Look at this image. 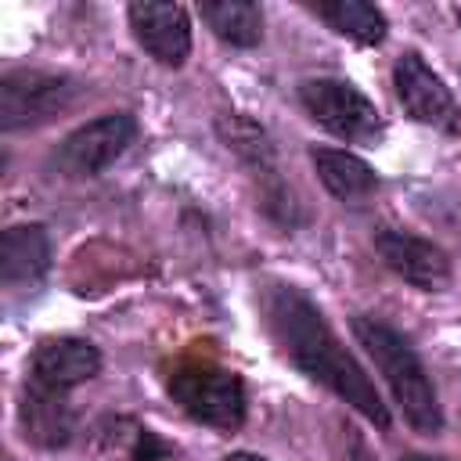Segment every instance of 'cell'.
<instances>
[{
    "label": "cell",
    "instance_id": "6da1fadb",
    "mask_svg": "<svg viewBox=\"0 0 461 461\" xmlns=\"http://www.w3.org/2000/svg\"><path fill=\"white\" fill-rule=\"evenodd\" d=\"M263 317H267V328L292 367H299L306 378H313L317 385L335 393L342 403H349L375 429H389L393 414L382 403V393L375 389L367 371L357 364V357L339 342V335L324 321L321 306L303 288L267 285Z\"/></svg>",
    "mask_w": 461,
    "mask_h": 461
},
{
    "label": "cell",
    "instance_id": "7a4b0ae2",
    "mask_svg": "<svg viewBox=\"0 0 461 461\" xmlns=\"http://www.w3.org/2000/svg\"><path fill=\"white\" fill-rule=\"evenodd\" d=\"M349 328L357 335V342L364 346V353L375 360L378 375L385 378L393 400L400 403L403 418L411 429H418L421 436H436L443 432V407L436 396V385L421 364V357L414 353V346L385 321L367 317V313H353Z\"/></svg>",
    "mask_w": 461,
    "mask_h": 461
},
{
    "label": "cell",
    "instance_id": "3957f363",
    "mask_svg": "<svg viewBox=\"0 0 461 461\" xmlns=\"http://www.w3.org/2000/svg\"><path fill=\"white\" fill-rule=\"evenodd\" d=\"M169 400L198 425L234 432L245 421L249 396L238 371L220 367L212 360H180L166 375Z\"/></svg>",
    "mask_w": 461,
    "mask_h": 461
},
{
    "label": "cell",
    "instance_id": "277c9868",
    "mask_svg": "<svg viewBox=\"0 0 461 461\" xmlns=\"http://www.w3.org/2000/svg\"><path fill=\"white\" fill-rule=\"evenodd\" d=\"M299 104L306 108V115L321 130H328L331 137H339L346 144H371L385 130L375 101L360 86H353L349 79H335V76L303 79L299 83Z\"/></svg>",
    "mask_w": 461,
    "mask_h": 461
},
{
    "label": "cell",
    "instance_id": "5b68a950",
    "mask_svg": "<svg viewBox=\"0 0 461 461\" xmlns=\"http://www.w3.org/2000/svg\"><path fill=\"white\" fill-rule=\"evenodd\" d=\"M79 94V83L65 72L11 68L0 79V130H32L61 115Z\"/></svg>",
    "mask_w": 461,
    "mask_h": 461
},
{
    "label": "cell",
    "instance_id": "8992f818",
    "mask_svg": "<svg viewBox=\"0 0 461 461\" xmlns=\"http://www.w3.org/2000/svg\"><path fill=\"white\" fill-rule=\"evenodd\" d=\"M133 140H137V119L130 112H108L76 126L58 144L54 162L65 176H101L130 151Z\"/></svg>",
    "mask_w": 461,
    "mask_h": 461
},
{
    "label": "cell",
    "instance_id": "52a82bcc",
    "mask_svg": "<svg viewBox=\"0 0 461 461\" xmlns=\"http://www.w3.org/2000/svg\"><path fill=\"white\" fill-rule=\"evenodd\" d=\"M393 90L400 108L432 130L443 133H457L461 130V108L450 94V86L443 83L439 72H432V65L418 54V50H403L393 65Z\"/></svg>",
    "mask_w": 461,
    "mask_h": 461
},
{
    "label": "cell",
    "instance_id": "ba28073f",
    "mask_svg": "<svg viewBox=\"0 0 461 461\" xmlns=\"http://www.w3.org/2000/svg\"><path fill=\"white\" fill-rule=\"evenodd\" d=\"M101 371V349L90 339L79 335H50L40 339L32 357H29V371L25 382L47 393H61L68 396L76 385L90 382Z\"/></svg>",
    "mask_w": 461,
    "mask_h": 461
},
{
    "label": "cell",
    "instance_id": "9c48e42d",
    "mask_svg": "<svg viewBox=\"0 0 461 461\" xmlns=\"http://www.w3.org/2000/svg\"><path fill=\"white\" fill-rule=\"evenodd\" d=\"M375 252L382 256V263L400 274L407 285L421 288V292H439L450 281V259L439 245H432L429 238H418L403 227H378L375 230Z\"/></svg>",
    "mask_w": 461,
    "mask_h": 461
},
{
    "label": "cell",
    "instance_id": "30bf717a",
    "mask_svg": "<svg viewBox=\"0 0 461 461\" xmlns=\"http://www.w3.org/2000/svg\"><path fill=\"white\" fill-rule=\"evenodd\" d=\"M133 40L166 68H180L191 54V14L184 4L137 0L126 7Z\"/></svg>",
    "mask_w": 461,
    "mask_h": 461
},
{
    "label": "cell",
    "instance_id": "8fae6325",
    "mask_svg": "<svg viewBox=\"0 0 461 461\" xmlns=\"http://www.w3.org/2000/svg\"><path fill=\"white\" fill-rule=\"evenodd\" d=\"M50 270V234L43 223H14L0 238L4 288H36Z\"/></svg>",
    "mask_w": 461,
    "mask_h": 461
},
{
    "label": "cell",
    "instance_id": "7c38bea8",
    "mask_svg": "<svg viewBox=\"0 0 461 461\" xmlns=\"http://www.w3.org/2000/svg\"><path fill=\"white\" fill-rule=\"evenodd\" d=\"M18 421L29 443L43 447V450H58L72 439L76 432V414L68 407V396L61 393H47L36 385H22V400H18Z\"/></svg>",
    "mask_w": 461,
    "mask_h": 461
},
{
    "label": "cell",
    "instance_id": "4fadbf2b",
    "mask_svg": "<svg viewBox=\"0 0 461 461\" xmlns=\"http://www.w3.org/2000/svg\"><path fill=\"white\" fill-rule=\"evenodd\" d=\"M220 133H223L227 148H234L256 176H259V173L267 176V205H270V209L281 205V216L292 223V216H288L292 198H288V191H285V184H281V176H277V162H274V151H270L263 130H259L256 122L241 119V115H230V119H220Z\"/></svg>",
    "mask_w": 461,
    "mask_h": 461
},
{
    "label": "cell",
    "instance_id": "5bb4252c",
    "mask_svg": "<svg viewBox=\"0 0 461 461\" xmlns=\"http://www.w3.org/2000/svg\"><path fill=\"white\" fill-rule=\"evenodd\" d=\"M310 162H313L321 184L328 187V194H335L339 202H360V198L375 194V187H378V173L371 169V162H364L360 155H353L346 148L313 144Z\"/></svg>",
    "mask_w": 461,
    "mask_h": 461
},
{
    "label": "cell",
    "instance_id": "9a60e30c",
    "mask_svg": "<svg viewBox=\"0 0 461 461\" xmlns=\"http://www.w3.org/2000/svg\"><path fill=\"white\" fill-rule=\"evenodd\" d=\"M313 11L339 36H346L360 47H378L389 36V18L382 14V7H375L367 0H321V4H313Z\"/></svg>",
    "mask_w": 461,
    "mask_h": 461
},
{
    "label": "cell",
    "instance_id": "2e32d148",
    "mask_svg": "<svg viewBox=\"0 0 461 461\" xmlns=\"http://www.w3.org/2000/svg\"><path fill=\"white\" fill-rule=\"evenodd\" d=\"M198 14L212 29V36L230 47L249 50L263 40V11L252 0H205L198 4Z\"/></svg>",
    "mask_w": 461,
    "mask_h": 461
},
{
    "label": "cell",
    "instance_id": "e0dca14e",
    "mask_svg": "<svg viewBox=\"0 0 461 461\" xmlns=\"http://www.w3.org/2000/svg\"><path fill=\"white\" fill-rule=\"evenodd\" d=\"M130 457H133V461H176L173 447H169L155 429H137V432H133Z\"/></svg>",
    "mask_w": 461,
    "mask_h": 461
},
{
    "label": "cell",
    "instance_id": "ac0fdd59",
    "mask_svg": "<svg viewBox=\"0 0 461 461\" xmlns=\"http://www.w3.org/2000/svg\"><path fill=\"white\" fill-rule=\"evenodd\" d=\"M223 461H270V457H263V454H252V450H230Z\"/></svg>",
    "mask_w": 461,
    "mask_h": 461
},
{
    "label": "cell",
    "instance_id": "d6986e66",
    "mask_svg": "<svg viewBox=\"0 0 461 461\" xmlns=\"http://www.w3.org/2000/svg\"><path fill=\"white\" fill-rule=\"evenodd\" d=\"M403 461H439V457H429V454H407Z\"/></svg>",
    "mask_w": 461,
    "mask_h": 461
},
{
    "label": "cell",
    "instance_id": "ffe728a7",
    "mask_svg": "<svg viewBox=\"0 0 461 461\" xmlns=\"http://www.w3.org/2000/svg\"><path fill=\"white\" fill-rule=\"evenodd\" d=\"M353 450H357V461H371V457L364 454V447H360V443H353Z\"/></svg>",
    "mask_w": 461,
    "mask_h": 461
}]
</instances>
